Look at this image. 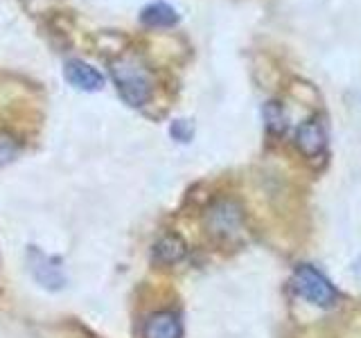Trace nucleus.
<instances>
[{"label": "nucleus", "instance_id": "nucleus-6", "mask_svg": "<svg viewBox=\"0 0 361 338\" xmlns=\"http://www.w3.org/2000/svg\"><path fill=\"white\" fill-rule=\"evenodd\" d=\"M63 75L68 79V84L75 86L77 90H84V93H95V90L104 86V75L82 59L68 61L63 68Z\"/></svg>", "mask_w": 361, "mask_h": 338}, {"label": "nucleus", "instance_id": "nucleus-1", "mask_svg": "<svg viewBox=\"0 0 361 338\" xmlns=\"http://www.w3.org/2000/svg\"><path fill=\"white\" fill-rule=\"evenodd\" d=\"M113 82L118 86L120 97L129 106H145L152 97V77L147 68L133 56H120L111 63Z\"/></svg>", "mask_w": 361, "mask_h": 338}, {"label": "nucleus", "instance_id": "nucleus-5", "mask_svg": "<svg viewBox=\"0 0 361 338\" xmlns=\"http://www.w3.org/2000/svg\"><path fill=\"white\" fill-rule=\"evenodd\" d=\"M325 144H327V131H325V124L321 122V118H312L298 127L296 146L300 149L302 156H307V158L321 156L325 151Z\"/></svg>", "mask_w": 361, "mask_h": 338}, {"label": "nucleus", "instance_id": "nucleus-11", "mask_svg": "<svg viewBox=\"0 0 361 338\" xmlns=\"http://www.w3.org/2000/svg\"><path fill=\"white\" fill-rule=\"evenodd\" d=\"M20 154V142L11 133L0 131V165L11 163Z\"/></svg>", "mask_w": 361, "mask_h": 338}, {"label": "nucleus", "instance_id": "nucleus-8", "mask_svg": "<svg viewBox=\"0 0 361 338\" xmlns=\"http://www.w3.org/2000/svg\"><path fill=\"white\" fill-rule=\"evenodd\" d=\"M140 23L145 27H174L178 23V11L163 0H156L140 11Z\"/></svg>", "mask_w": 361, "mask_h": 338}, {"label": "nucleus", "instance_id": "nucleus-12", "mask_svg": "<svg viewBox=\"0 0 361 338\" xmlns=\"http://www.w3.org/2000/svg\"><path fill=\"white\" fill-rule=\"evenodd\" d=\"M169 133H172V138L178 142H190L192 135H195V124L190 120H174L172 127H169Z\"/></svg>", "mask_w": 361, "mask_h": 338}, {"label": "nucleus", "instance_id": "nucleus-7", "mask_svg": "<svg viewBox=\"0 0 361 338\" xmlns=\"http://www.w3.org/2000/svg\"><path fill=\"white\" fill-rule=\"evenodd\" d=\"M142 338H180V320L172 311H156L142 325Z\"/></svg>", "mask_w": 361, "mask_h": 338}, {"label": "nucleus", "instance_id": "nucleus-3", "mask_svg": "<svg viewBox=\"0 0 361 338\" xmlns=\"http://www.w3.org/2000/svg\"><path fill=\"white\" fill-rule=\"evenodd\" d=\"M208 228L217 237H233L242 228V210L233 201H219L208 210Z\"/></svg>", "mask_w": 361, "mask_h": 338}, {"label": "nucleus", "instance_id": "nucleus-2", "mask_svg": "<svg viewBox=\"0 0 361 338\" xmlns=\"http://www.w3.org/2000/svg\"><path fill=\"white\" fill-rule=\"evenodd\" d=\"M291 284L302 300L316 304V307H332L338 298L332 282L312 264L296 266L291 275Z\"/></svg>", "mask_w": 361, "mask_h": 338}, {"label": "nucleus", "instance_id": "nucleus-4", "mask_svg": "<svg viewBox=\"0 0 361 338\" xmlns=\"http://www.w3.org/2000/svg\"><path fill=\"white\" fill-rule=\"evenodd\" d=\"M30 268H32V273L41 287L59 289L66 282L61 259H56L52 255H45L39 251V248H32L30 251Z\"/></svg>", "mask_w": 361, "mask_h": 338}, {"label": "nucleus", "instance_id": "nucleus-9", "mask_svg": "<svg viewBox=\"0 0 361 338\" xmlns=\"http://www.w3.org/2000/svg\"><path fill=\"white\" fill-rule=\"evenodd\" d=\"M185 242L180 239L178 234H165L161 242L154 246V262L163 264V266H172L178 264L180 259L185 257Z\"/></svg>", "mask_w": 361, "mask_h": 338}, {"label": "nucleus", "instance_id": "nucleus-10", "mask_svg": "<svg viewBox=\"0 0 361 338\" xmlns=\"http://www.w3.org/2000/svg\"><path fill=\"white\" fill-rule=\"evenodd\" d=\"M264 120H267V127L271 133H282L287 129V118H285V108L278 101H269L264 106Z\"/></svg>", "mask_w": 361, "mask_h": 338}]
</instances>
